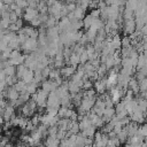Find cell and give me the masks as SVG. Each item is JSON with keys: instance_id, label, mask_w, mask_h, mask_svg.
<instances>
[{"instance_id": "1", "label": "cell", "mask_w": 147, "mask_h": 147, "mask_svg": "<svg viewBox=\"0 0 147 147\" xmlns=\"http://www.w3.org/2000/svg\"><path fill=\"white\" fill-rule=\"evenodd\" d=\"M37 39L33 38H28L24 44H22V48L24 49V52H33L37 49Z\"/></svg>"}, {"instance_id": "2", "label": "cell", "mask_w": 147, "mask_h": 147, "mask_svg": "<svg viewBox=\"0 0 147 147\" xmlns=\"http://www.w3.org/2000/svg\"><path fill=\"white\" fill-rule=\"evenodd\" d=\"M14 115H15V108L11 107L9 103H7V106L3 108V114H2V117H3L5 122H8Z\"/></svg>"}, {"instance_id": "3", "label": "cell", "mask_w": 147, "mask_h": 147, "mask_svg": "<svg viewBox=\"0 0 147 147\" xmlns=\"http://www.w3.org/2000/svg\"><path fill=\"white\" fill-rule=\"evenodd\" d=\"M138 124L137 123H129L127 125H125L124 126V130L126 131V133H127V136L129 137H132V136H134V134H137V132H138Z\"/></svg>"}, {"instance_id": "4", "label": "cell", "mask_w": 147, "mask_h": 147, "mask_svg": "<svg viewBox=\"0 0 147 147\" xmlns=\"http://www.w3.org/2000/svg\"><path fill=\"white\" fill-rule=\"evenodd\" d=\"M24 61H25V55H18L17 57H14V59H8V64L10 65H14V67H17L20 64H24Z\"/></svg>"}, {"instance_id": "5", "label": "cell", "mask_w": 147, "mask_h": 147, "mask_svg": "<svg viewBox=\"0 0 147 147\" xmlns=\"http://www.w3.org/2000/svg\"><path fill=\"white\" fill-rule=\"evenodd\" d=\"M56 83L54 82V80H48V82H45L44 84H42V90L45 91V92H54L55 90H56Z\"/></svg>"}, {"instance_id": "6", "label": "cell", "mask_w": 147, "mask_h": 147, "mask_svg": "<svg viewBox=\"0 0 147 147\" xmlns=\"http://www.w3.org/2000/svg\"><path fill=\"white\" fill-rule=\"evenodd\" d=\"M34 17H37V10H34V9L31 8V7L26 8V9H25V13H24V18H25V21L31 22Z\"/></svg>"}, {"instance_id": "7", "label": "cell", "mask_w": 147, "mask_h": 147, "mask_svg": "<svg viewBox=\"0 0 147 147\" xmlns=\"http://www.w3.org/2000/svg\"><path fill=\"white\" fill-rule=\"evenodd\" d=\"M79 130L80 131H83V130H85L86 127H88V126H91L92 125V123H91V121L86 117V116H83V117H80V121H79Z\"/></svg>"}, {"instance_id": "8", "label": "cell", "mask_w": 147, "mask_h": 147, "mask_svg": "<svg viewBox=\"0 0 147 147\" xmlns=\"http://www.w3.org/2000/svg\"><path fill=\"white\" fill-rule=\"evenodd\" d=\"M95 129H96V127H94L93 125H91V126L86 127L85 130H83V131H82V134H83L84 137H86V138H93L94 134H95V132H96Z\"/></svg>"}, {"instance_id": "9", "label": "cell", "mask_w": 147, "mask_h": 147, "mask_svg": "<svg viewBox=\"0 0 147 147\" xmlns=\"http://www.w3.org/2000/svg\"><path fill=\"white\" fill-rule=\"evenodd\" d=\"M33 77H34V74L32 72V70L28 69V70L25 71V74L23 75V77H22V79H21V80H23L25 84H28V83L33 82Z\"/></svg>"}, {"instance_id": "10", "label": "cell", "mask_w": 147, "mask_h": 147, "mask_svg": "<svg viewBox=\"0 0 147 147\" xmlns=\"http://www.w3.org/2000/svg\"><path fill=\"white\" fill-rule=\"evenodd\" d=\"M86 146V137H84L82 133L76 134V147H84Z\"/></svg>"}, {"instance_id": "11", "label": "cell", "mask_w": 147, "mask_h": 147, "mask_svg": "<svg viewBox=\"0 0 147 147\" xmlns=\"http://www.w3.org/2000/svg\"><path fill=\"white\" fill-rule=\"evenodd\" d=\"M69 133L70 134H77V133H79V124H78V122L77 121H75V122H72L71 121V123H70V126H69Z\"/></svg>"}, {"instance_id": "12", "label": "cell", "mask_w": 147, "mask_h": 147, "mask_svg": "<svg viewBox=\"0 0 147 147\" xmlns=\"http://www.w3.org/2000/svg\"><path fill=\"white\" fill-rule=\"evenodd\" d=\"M28 70V68L24 65V64H20V65H17L16 67V77H17V79H22V77H23V75L25 74V71Z\"/></svg>"}, {"instance_id": "13", "label": "cell", "mask_w": 147, "mask_h": 147, "mask_svg": "<svg viewBox=\"0 0 147 147\" xmlns=\"http://www.w3.org/2000/svg\"><path fill=\"white\" fill-rule=\"evenodd\" d=\"M3 72H5L6 76H16V67L7 64L3 69Z\"/></svg>"}, {"instance_id": "14", "label": "cell", "mask_w": 147, "mask_h": 147, "mask_svg": "<svg viewBox=\"0 0 147 147\" xmlns=\"http://www.w3.org/2000/svg\"><path fill=\"white\" fill-rule=\"evenodd\" d=\"M106 87H107V80L106 79H102V80H99V82L95 83V88L100 93H103Z\"/></svg>"}, {"instance_id": "15", "label": "cell", "mask_w": 147, "mask_h": 147, "mask_svg": "<svg viewBox=\"0 0 147 147\" xmlns=\"http://www.w3.org/2000/svg\"><path fill=\"white\" fill-rule=\"evenodd\" d=\"M25 92H28L29 94H34L37 92V83H34V82L28 83L25 85Z\"/></svg>"}, {"instance_id": "16", "label": "cell", "mask_w": 147, "mask_h": 147, "mask_svg": "<svg viewBox=\"0 0 147 147\" xmlns=\"http://www.w3.org/2000/svg\"><path fill=\"white\" fill-rule=\"evenodd\" d=\"M25 83L23 82V80H17L15 84H14V87H15V90L18 92V93H23V92H25Z\"/></svg>"}, {"instance_id": "17", "label": "cell", "mask_w": 147, "mask_h": 147, "mask_svg": "<svg viewBox=\"0 0 147 147\" xmlns=\"http://www.w3.org/2000/svg\"><path fill=\"white\" fill-rule=\"evenodd\" d=\"M117 139L119 140V142L121 144H123V142H127V139H129V136H127V133H126V131L124 130V127H123V130L119 132V133H117Z\"/></svg>"}, {"instance_id": "18", "label": "cell", "mask_w": 147, "mask_h": 147, "mask_svg": "<svg viewBox=\"0 0 147 147\" xmlns=\"http://www.w3.org/2000/svg\"><path fill=\"white\" fill-rule=\"evenodd\" d=\"M137 134H139L141 138L146 139V138H147V124H142V125H140V126L138 127V132H137Z\"/></svg>"}, {"instance_id": "19", "label": "cell", "mask_w": 147, "mask_h": 147, "mask_svg": "<svg viewBox=\"0 0 147 147\" xmlns=\"http://www.w3.org/2000/svg\"><path fill=\"white\" fill-rule=\"evenodd\" d=\"M69 63L71 64V67H76L78 63H79V55L78 54H76V53H74V54H71L70 55V57H69Z\"/></svg>"}, {"instance_id": "20", "label": "cell", "mask_w": 147, "mask_h": 147, "mask_svg": "<svg viewBox=\"0 0 147 147\" xmlns=\"http://www.w3.org/2000/svg\"><path fill=\"white\" fill-rule=\"evenodd\" d=\"M119 146H121V142L117 139V137H115V138H109L108 139V142H107L106 147H119Z\"/></svg>"}, {"instance_id": "21", "label": "cell", "mask_w": 147, "mask_h": 147, "mask_svg": "<svg viewBox=\"0 0 147 147\" xmlns=\"http://www.w3.org/2000/svg\"><path fill=\"white\" fill-rule=\"evenodd\" d=\"M20 41H18V38L16 37V38H14V39H11L9 42H8V47L10 48V49H18V47H20Z\"/></svg>"}, {"instance_id": "22", "label": "cell", "mask_w": 147, "mask_h": 147, "mask_svg": "<svg viewBox=\"0 0 147 147\" xmlns=\"http://www.w3.org/2000/svg\"><path fill=\"white\" fill-rule=\"evenodd\" d=\"M75 72V68L74 67H64L63 69H62V75L64 76V77H70V76H72V74Z\"/></svg>"}, {"instance_id": "23", "label": "cell", "mask_w": 147, "mask_h": 147, "mask_svg": "<svg viewBox=\"0 0 147 147\" xmlns=\"http://www.w3.org/2000/svg\"><path fill=\"white\" fill-rule=\"evenodd\" d=\"M40 23H41V22H40V18H39L38 16H37V17H34V18L31 21V24H32L33 26H37V25H39Z\"/></svg>"}, {"instance_id": "24", "label": "cell", "mask_w": 147, "mask_h": 147, "mask_svg": "<svg viewBox=\"0 0 147 147\" xmlns=\"http://www.w3.org/2000/svg\"><path fill=\"white\" fill-rule=\"evenodd\" d=\"M15 25H16V26H17V28H18V29L21 30V29L23 28V21H22L21 18H18V20H17V21L15 22Z\"/></svg>"}, {"instance_id": "25", "label": "cell", "mask_w": 147, "mask_h": 147, "mask_svg": "<svg viewBox=\"0 0 147 147\" xmlns=\"http://www.w3.org/2000/svg\"><path fill=\"white\" fill-rule=\"evenodd\" d=\"M84 88H90L92 87V83L90 80H86V82H83V85H82Z\"/></svg>"}, {"instance_id": "26", "label": "cell", "mask_w": 147, "mask_h": 147, "mask_svg": "<svg viewBox=\"0 0 147 147\" xmlns=\"http://www.w3.org/2000/svg\"><path fill=\"white\" fill-rule=\"evenodd\" d=\"M1 1H2L3 5H7V6H10L11 3L15 2V0H1Z\"/></svg>"}, {"instance_id": "27", "label": "cell", "mask_w": 147, "mask_h": 147, "mask_svg": "<svg viewBox=\"0 0 147 147\" xmlns=\"http://www.w3.org/2000/svg\"><path fill=\"white\" fill-rule=\"evenodd\" d=\"M17 147H28V145H25V144H23V142H21L20 145H17Z\"/></svg>"}, {"instance_id": "28", "label": "cell", "mask_w": 147, "mask_h": 147, "mask_svg": "<svg viewBox=\"0 0 147 147\" xmlns=\"http://www.w3.org/2000/svg\"><path fill=\"white\" fill-rule=\"evenodd\" d=\"M84 147H92V146H84Z\"/></svg>"}, {"instance_id": "29", "label": "cell", "mask_w": 147, "mask_h": 147, "mask_svg": "<svg viewBox=\"0 0 147 147\" xmlns=\"http://www.w3.org/2000/svg\"><path fill=\"white\" fill-rule=\"evenodd\" d=\"M0 147H2V145H1V142H0Z\"/></svg>"}, {"instance_id": "30", "label": "cell", "mask_w": 147, "mask_h": 147, "mask_svg": "<svg viewBox=\"0 0 147 147\" xmlns=\"http://www.w3.org/2000/svg\"><path fill=\"white\" fill-rule=\"evenodd\" d=\"M119 147H121V146H119Z\"/></svg>"}]
</instances>
